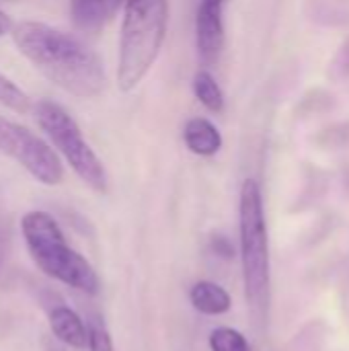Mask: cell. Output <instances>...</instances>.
<instances>
[{"label": "cell", "instance_id": "44dd1931", "mask_svg": "<svg viewBox=\"0 0 349 351\" xmlns=\"http://www.w3.org/2000/svg\"><path fill=\"white\" fill-rule=\"evenodd\" d=\"M45 351H66L64 348H60L58 343H51V341H47L45 343Z\"/></svg>", "mask_w": 349, "mask_h": 351}, {"label": "cell", "instance_id": "d6986e66", "mask_svg": "<svg viewBox=\"0 0 349 351\" xmlns=\"http://www.w3.org/2000/svg\"><path fill=\"white\" fill-rule=\"evenodd\" d=\"M214 251H216V255H222V257H226V259H230V257L234 255L232 245H230L224 237H216V241H214Z\"/></svg>", "mask_w": 349, "mask_h": 351}, {"label": "cell", "instance_id": "5b68a950", "mask_svg": "<svg viewBox=\"0 0 349 351\" xmlns=\"http://www.w3.org/2000/svg\"><path fill=\"white\" fill-rule=\"evenodd\" d=\"M33 117L80 181L97 193H107L109 177L105 165L82 136L74 117L62 105L47 99L33 105Z\"/></svg>", "mask_w": 349, "mask_h": 351}, {"label": "cell", "instance_id": "8fae6325", "mask_svg": "<svg viewBox=\"0 0 349 351\" xmlns=\"http://www.w3.org/2000/svg\"><path fill=\"white\" fill-rule=\"evenodd\" d=\"M189 302L191 306L206 317H222L232 308L230 294L216 282L200 280L189 288Z\"/></svg>", "mask_w": 349, "mask_h": 351}, {"label": "cell", "instance_id": "9a60e30c", "mask_svg": "<svg viewBox=\"0 0 349 351\" xmlns=\"http://www.w3.org/2000/svg\"><path fill=\"white\" fill-rule=\"evenodd\" d=\"M0 105L16 111V113H25L31 109V101L29 97L10 80L0 72Z\"/></svg>", "mask_w": 349, "mask_h": 351}, {"label": "cell", "instance_id": "ba28073f", "mask_svg": "<svg viewBox=\"0 0 349 351\" xmlns=\"http://www.w3.org/2000/svg\"><path fill=\"white\" fill-rule=\"evenodd\" d=\"M130 0H70V16L78 31L97 35Z\"/></svg>", "mask_w": 349, "mask_h": 351}, {"label": "cell", "instance_id": "30bf717a", "mask_svg": "<svg viewBox=\"0 0 349 351\" xmlns=\"http://www.w3.org/2000/svg\"><path fill=\"white\" fill-rule=\"evenodd\" d=\"M183 142L195 156L210 158L220 152L224 140L220 130L206 117H191L183 128Z\"/></svg>", "mask_w": 349, "mask_h": 351}, {"label": "cell", "instance_id": "277c9868", "mask_svg": "<svg viewBox=\"0 0 349 351\" xmlns=\"http://www.w3.org/2000/svg\"><path fill=\"white\" fill-rule=\"evenodd\" d=\"M169 29V0H130L123 8L117 86L134 90L154 66Z\"/></svg>", "mask_w": 349, "mask_h": 351}, {"label": "cell", "instance_id": "8992f818", "mask_svg": "<svg viewBox=\"0 0 349 351\" xmlns=\"http://www.w3.org/2000/svg\"><path fill=\"white\" fill-rule=\"evenodd\" d=\"M0 152L14 158L37 183L53 187L64 179L60 156L39 136L0 115Z\"/></svg>", "mask_w": 349, "mask_h": 351}, {"label": "cell", "instance_id": "e0dca14e", "mask_svg": "<svg viewBox=\"0 0 349 351\" xmlns=\"http://www.w3.org/2000/svg\"><path fill=\"white\" fill-rule=\"evenodd\" d=\"M329 76L335 78V80L349 78V39L344 41V45L335 53L333 62L329 64Z\"/></svg>", "mask_w": 349, "mask_h": 351}, {"label": "cell", "instance_id": "9c48e42d", "mask_svg": "<svg viewBox=\"0 0 349 351\" xmlns=\"http://www.w3.org/2000/svg\"><path fill=\"white\" fill-rule=\"evenodd\" d=\"M47 325L53 339L72 350H84L88 343V325L76 311L66 304H58L47 311Z\"/></svg>", "mask_w": 349, "mask_h": 351}, {"label": "cell", "instance_id": "2e32d148", "mask_svg": "<svg viewBox=\"0 0 349 351\" xmlns=\"http://www.w3.org/2000/svg\"><path fill=\"white\" fill-rule=\"evenodd\" d=\"M88 351H115L113 348V339L109 329L105 327V323L101 319H93L88 323Z\"/></svg>", "mask_w": 349, "mask_h": 351}, {"label": "cell", "instance_id": "52a82bcc", "mask_svg": "<svg viewBox=\"0 0 349 351\" xmlns=\"http://www.w3.org/2000/svg\"><path fill=\"white\" fill-rule=\"evenodd\" d=\"M195 45L202 62L212 66L220 60L226 45L224 31V2L202 0L195 12Z\"/></svg>", "mask_w": 349, "mask_h": 351}, {"label": "cell", "instance_id": "4fadbf2b", "mask_svg": "<svg viewBox=\"0 0 349 351\" xmlns=\"http://www.w3.org/2000/svg\"><path fill=\"white\" fill-rule=\"evenodd\" d=\"M193 95L195 99L212 113H222L224 105H226V97L224 90L220 88L218 80L214 78V74L208 68H200L193 74V82H191Z\"/></svg>", "mask_w": 349, "mask_h": 351}, {"label": "cell", "instance_id": "3957f363", "mask_svg": "<svg viewBox=\"0 0 349 351\" xmlns=\"http://www.w3.org/2000/svg\"><path fill=\"white\" fill-rule=\"evenodd\" d=\"M21 234L37 269L86 296H97L101 290L95 267L74 251L56 218L41 210H31L21 218Z\"/></svg>", "mask_w": 349, "mask_h": 351}, {"label": "cell", "instance_id": "7a4b0ae2", "mask_svg": "<svg viewBox=\"0 0 349 351\" xmlns=\"http://www.w3.org/2000/svg\"><path fill=\"white\" fill-rule=\"evenodd\" d=\"M239 245L245 300L255 319H265L272 298L269 234L261 185L245 179L239 193Z\"/></svg>", "mask_w": 349, "mask_h": 351}, {"label": "cell", "instance_id": "ffe728a7", "mask_svg": "<svg viewBox=\"0 0 349 351\" xmlns=\"http://www.w3.org/2000/svg\"><path fill=\"white\" fill-rule=\"evenodd\" d=\"M12 29H14V27H12V23H10V16H8L6 12L0 10V37L6 35V33H10Z\"/></svg>", "mask_w": 349, "mask_h": 351}, {"label": "cell", "instance_id": "5bb4252c", "mask_svg": "<svg viewBox=\"0 0 349 351\" xmlns=\"http://www.w3.org/2000/svg\"><path fill=\"white\" fill-rule=\"evenodd\" d=\"M210 351H253L249 339L232 327H216L208 337Z\"/></svg>", "mask_w": 349, "mask_h": 351}, {"label": "cell", "instance_id": "6da1fadb", "mask_svg": "<svg viewBox=\"0 0 349 351\" xmlns=\"http://www.w3.org/2000/svg\"><path fill=\"white\" fill-rule=\"evenodd\" d=\"M12 39L19 51L53 84L80 99H95L107 86L103 60L78 37L51 25L23 21Z\"/></svg>", "mask_w": 349, "mask_h": 351}, {"label": "cell", "instance_id": "7c38bea8", "mask_svg": "<svg viewBox=\"0 0 349 351\" xmlns=\"http://www.w3.org/2000/svg\"><path fill=\"white\" fill-rule=\"evenodd\" d=\"M306 16L323 27H341L349 23V0H306Z\"/></svg>", "mask_w": 349, "mask_h": 351}, {"label": "cell", "instance_id": "ac0fdd59", "mask_svg": "<svg viewBox=\"0 0 349 351\" xmlns=\"http://www.w3.org/2000/svg\"><path fill=\"white\" fill-rule=\"evenodd\" d=\"M8 245H10V230H8V222H6L4 218H0V276H2V269H4V265H6Z\"/></svg>", "mask_w": 349, "mask_h": 351}]
</instances>
